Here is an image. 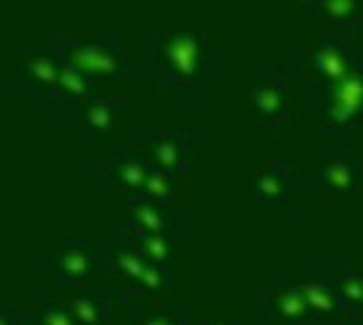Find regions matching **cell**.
Instances as JSON below:
<instances>
[{
  "label": "cell",
  "mask_w": 363,
  "mask_h": 325,
  "mask_svg": "<svg viewBox=\"0 0 363 325\" xmlns=\"http://www.w3.org/2000/svg\"><path fill=\"white\" fill-rule=\"evenodd\" d=\"M305 101L315 113L318 131L323 134L363 131V62L331 86H307Z\"/></svg>",
  "instance_id": "3"
},
{
  "label": "cell",
  "mask_w": 363,
  "mask_h": 325,
  "mask_svg": "<svg viewBox=\"0 0 363 325\" xmlns=\"http://www.w3.org/2000/svg\"><path fill=\"white\" fill-rule=\"evenodd\" d=\"M96 93H102V91L96 89L80 69H75L72 64L65 62V64H62V72H59L57 89H54L51 101L59 104V107H65V110H78L80 104H86L89 99H94Z\"/></svg>",
  "instance_id": "19"
},
{
  "label": "cell",
  "mask_w": 363,
  "mask_h": 325,
  "mask_svg": "<svg viewBox=\"0 0 363 325\" xmlns=\"http://www.w3.org/2000/svg\"><path fill=\"white\" fill-rule=\"evenodd\" d=\"M315 187L337 198H361L363 195V166L352 152H331L326 163L318 169Z\"/></svg>",
  "instance_id": "14"
},
{
  "label": "cell",
  "mask_w": 363,
  "mask_h": 325,
  "mask_svg": "<svg viewBox=\"0 0 363 325\" xmlns=\"http://www.w3.org/2000/svg\"><path fill=\"white\" fill-rule=\"evenodd\" d=\"M302 11L310 13L315 22L326 27V33L334 35L352 33L363 24L361 0H315V3H305Z\"/></svg>",
  "instance_id": "16"
},
{
  "label": "cell",
  "mask_w": 363,
  "mask_h": 325,
  "mask_svg": "<svg viewBox=\"0 0 363 325\" xmlns=\"http://www.w3.org/2000/svg\"><path fill=\"white\" fill-rule=\"evenodd\" d=\"M147 163L152 169H160L171 176H184L195 169V157L203 155L198 149V136L182 134V131H152L142 134Z\"/></svg>",
  "instance_id": "8"
},
{
  "label": "cell",
  "mask_w": 363,
  "mask_h": 325,
  "mask_svg": "<svg viewBox=\"0 0 363 325\" xmlns=\"http://www.w3.org/2000/svg\"><path fill=\"white\" fill-rule=\"evenodd\" d=\"M121 325H193L190 317L179 312L177 307H147V309H136L128 317H121Z\"/></svg>",
  "instance_id": "21"
},
{
  "label": "cell",
  "mask_w": 363,
  "mask_h": 325,
  "mask_svg": "<svg viewBox=\"0 0 363 325\" xmlns=\"http://www.w3.org/2000/svg\"><path fill=\"white\" fill-rule=\"evenodd\" d=\"M78 123L89 136L118 134L125 125V101L118 91H102L86 104H80Z\"/></svg>",
  "instance_id": "15"
},
{
  "label": "cell",
  "mask_w": 363,
  "mask_h": 325,
  "mask_svg": "<svg viewBox=\"0 0 363 325\" xmlns=\"http://www.w3.org/2000/svg\"><path fill=\"white\" fill-rule=\"evenodd\" d=\"M201 325H238L235 320H227V317H206Z\"/></svg>",
  "instance_id": "27"
},
{
  "label": "cell",
  "mask_w": 363,
  "mask_h": 325,
  "mask_svg": "<svg viewBox=\"0 0 363 325\" xmlns=\"http://www.w3.org/2000/svg\"><path fill=\"white\" fill-rule=\"evenodd\" d=\"M147 171H150L147 157L118 155V157H107L102 163H96V166L89 171V181L99 184L102 190L118 192L125 200H134V198L142 195Z\"/></svg>",
  "instance_id": "10"
},
{
  "label": "cell",
  "mask_w": 363,
  "mask_h": 325,
  "mask_svg": "<svg viewBox=\"0 0 363 325\" xmlns=\"http://www.w3.org/2000/svg\"><path fill=\"white\" fill-rule=\"evenodd\" d=\"M102 264L113 278H118L125 285H131L139 278V272L145 269L147 261H145V256L139 253V248L128 237L118 235L110 246L102 248Z\"/></svg>",
  "instance_id": "17"
},
{
  "label": "cell",
  "mask_w": 363,
  "mask_h": 325,
  "mask_svg": "<svg viewBox=\"0 0 363 325\" xmlns=\"http://www.w3.org/2000/svg\"><path fill=\"white\" fill-rule=\"evenodd\" d=\"M251 190L259 208L284 211L296 200V173L286 160H267L254 173Z\"/></svg>",
  "instance_id": "11"
},
{
  "label": "cell",
  "mask_w": 363,
  "mask_h": 325,
  "mask_svg": "<svg viewBox=\"0 0 363 325\" xmlns=\"http://www.w3.org/2000/svg\"><path fill=\"white\" fill-rule=\"evenodd\" d=\"M257 307L264 320L275 325H318L313 317L302 285L289 275H272L257 293Z\"/></svg>",
  "instance_id": "6"
},
{
  "label": "cell",
  "mask_w": 363,
  "mask_h": 325,
  "mask_svg": "<svg viewBox=\"0 0 363 325\" xmlns=\"http://www.w3.org/2000/svg\"><path fill=\"white\" fill-rule=\"evenodd\" d=\"M62 304L78 325H121V314L115 312L113 304L96 296H65Z\"/></svg>",
  "instance_id": "20"
},
{
  "label": "cell",
  "mask_w": 363,
  "mask_h": 325,
  "mask_svg": "<svg viewBox=\"0 0 363 325\" xmlns=\"http://www.w3.org/2000/svg\"><path fill=\"white\" fill-rule=\"evenodd\" d=\"M296 280L302 285L307 307L318 320V325H355L347 309L342 307L337 291H334L329 272H310V275H299Z\"/></svg>",
  "instance_id": "13"
},
{
  "label": "cell",
  "mask_w": 363,
  "mask_h": 325,
  "mask_svg": "<svg viewBox=\"0 0 363 325\" xmlns=\"http://www.w3.org/2000/svg\"><path fill=\"white\" fill-rule=\"evenodd\" d=\"M363 62L361 51L342 40V35L320 33L296 45L294 67L307 86H331Z\"/></svg>",
  "instance_id": "4"
},
{
  "label": "cell",
  "mask_w": 363,
  "mask_h": 325,
  "mask_svg": "<svg viewBox=\"0 0 363 325\" xmlns=\"http://www.w3.org/2000/svg\"><path fill=\"white\" fill-rule=\"evenodd\" d=\"M62 57H59L57 38H45L33 45H24L11 59V83L22 89L33 101H51L57 89L59 72H62Z\"/></svg>",
  "instance_id": "5"
},
{
  "label": "cell",
  "mask_w": 363,
  "mask_h": 325,
  "mask_svg": "<svg viewBox=\"0 0 363 325\" xmlns=\"http://www.w3.org/2000/svg\"><path fill=\"white\" fill-rule=\"evenodd\" d=\"M150 59L160 96L201 99V86L219 59V43L216 35L203 27H166L152 35Z\"/></svg>",
  "instance_id": "1"
},
{
  "label": "cell",
  "mask_w": 363,
  "mask_h": 325,
  "mask_svg": "<svg viewBox=\"0 0 363 325\" xmlns=\"http://www.w3.org/2000/svg\"><path fill=\"white\" fill-rule=\"evenodd\" d=\"M136 248L139 253L145 256V261L150 264H160V267H169V258H171V237L169 235H131V232H123Z\"/></svg>",
  "instance_id": "23"
},
{
  "label": "cell",
  "mask_w": 363,
  "mask_h": 325,
  "mask_svg": "<svg viewBox=\"0 0 363 325\" xmlns=\"http://www.w3.org/2000/svg\"><path fill=\"white\" fill-rule=\"evenodd\" d=\"M174 195H177V176L150 166L147 179H145V187H142L139 198H145L150 203H160V205H171Z\"/></svg>",
  "instance_id": "22"
},
{
  "label": "cell",
  "mask_w": 363,
  "mask_h": 325,
  "mask_svg": "<svg viewBox=\"0 0 363 325\" xmlns=\"http://www.w3.org/2000/svg\"><path fill=\"white\" fill-rule=\"evenodd\" d=\"M334 291L355 325H363V269L352 264H334L329 269Z\"/></svg>",
  "instance_id": "18"
},
{
  "label": "cell",
  "mask_w": 363,
  "mask_h": 325,
  "mask_svg": "<svg viewBox=\"0 0 363 325\" xmlns=\"http://www.w3.org/2000/svg\"><path fill=\"white\" fill-rule=\"evenodd\" d=\"M249 107L257 113L262 125L272 134H284L291 125V83L281 69L262 67L257 83L249 91Z\"/></svg>",
  "instance_id": "7"
},
{
  "label": "cell",
  "mask_w": 363,
  "mask_h": 325,
  "mask_svg": "<svg viewBox=\"0 0 363 325\" xmlns=\"http://www.w3.org/2000/svg\"><path fill=\"white\" fill-rule=\"evenodd\" d=\"M96 256L91 253V248L83 240H65L57 246L43 261V272L54 288H83L96 272Z\"/></svg>",
  "instance_id": "9"
},
{
  "label": "cell",
  "mask_w": 363,
  "mask_h": 325,
  "mask_svg": "<svg viewBox=\"0 0 363 325\" xmlns=\"http://www.w3.org/2000/svg\"><path fill=\"white\" fill-rule=\"evenodd\" d=\"M182 216L174 211V205L150 203L145 198L125 200V224L123 232L131 235H169L182 232Z\"/></svg>",
  "instance_id": "12"
},
{
  "label": "cell",
  "mask_w": 363,
  "mask_h": 325,
  "mask_svg": "<svg viewBox=\"0 0 363 325\" xmlns=\"http://www.w3.org/2000/svg\"><path fill=\"white\" fill-rule=\"evenodd\" d=\"M0 325H27V317H24V307L0 304Z\"/></svg>",
  "instance_id": "26"
},
{
  "label": "cell",
  "mask_w": 363,
  "mask_h": 325,
  "mask_svg": "<svg viewBox=\"0 0 363 325\" xmlns=\"http://www.w3.org/2000/svg\"><path fill=\"white\" fill-rule=\"evenodd\" d=\"M169 285V267H160V264H145V269L139 272L131 285H128V296L131 299H145V296H155Z\"/></svg>",
  "instance_id": "24"
},
{
  "label": "cell",
  "mask_w": 363,
  "mask_h": 325,
  "mask_svg": "<svg viewBox=\"0 0 363 325\" xmlns=\"http://www.w3.org/2000/svg\"><path fill=\"white\" fill-rule=\"evenodd\" d=\"M24 317H27V325H78L75 317L69 314V309L62 302L57 304L30 302L24 307Z\"/></svg>",
  "instance_id": "25"
},
{
  "label": "cell",
  "mask_w": 363,
  "mask_h": 325,
  "mask_svg": "<svg viewBox=\"0 0 363 325\" xmlns=\"http://www.w3.org/2000/svg\"><path fill=\"white\" fill-rule=\"evenodd\" d=\"M62 62L80 69L99 91L118 89L131 75V57L115 33H96L91 38L54 35Z\"/></svg>",
  "instance_id": "2"
}]
</instances>
